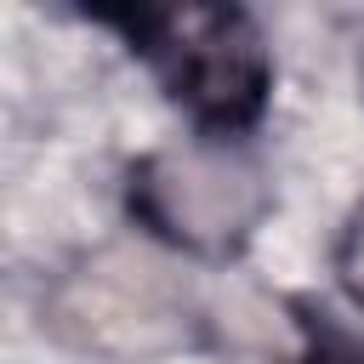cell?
<instances>
[{
	"label": "cell",
	"instance_id": "7a4b0ae2",
	"mask_svg": "<svg viewBox=\"0 0 364 364\" xmlns=\"http://www.w3.org/2000/svg\"><path fill=\"white\" fill-rule=\"evenodd\" d=\"M267 205H273V188L239 142L188 136L182 148H154L125 171L131 222L188 256L245 250Z\"/></svg>",
	"mask_w": 364,
	"mask_h": 364
},
{
	"label": "cell",
	"instance_id": "6da1fadb",
	"mask_svg": "<svg viewBox=\"0 0 364 364\" xmlns=\"http://www.w3.org/2000/svg\"><path fill=\"white\" fill-rule=\"evenodd\" d=\"M125 51L188 114L193 136L245 142L273 102V46L245 6H97Z\"/></svg>",
	"mask_w": 364,
	"mask_h": 364
},
{
	"label": "cell",
	"instance_id": "277c9868",
	"mask_svg": "<svg viewBox=\"0 0 364 364\" xmlns=\"http://www.w3.org/2000/svg\"><path fill=\"white\" fill-rule=\"evenodd\" d=\"M330 273L341 284V296L364 313V199L347 210V222L336 228V245H330Z\"/></svg>",
	"mask_w": 364,
	"mask_h": 364
},
{
	"label": "cell",
	"instance_id": "3957f363",
	"mask_svg": "<svg viewBox=\"0 0 364 364\" xmlns=\"http://www.w3.org/2000/svg\"><path fill=\"white\" fill-rule=\"evenodd\" d=\"M296 330H301L296 364H364V330L330 318L324 307L296 301Z\"/></svg>",
	"mask_w": 364,
	"mask_h": 364
}]
</instances>
